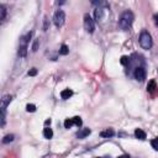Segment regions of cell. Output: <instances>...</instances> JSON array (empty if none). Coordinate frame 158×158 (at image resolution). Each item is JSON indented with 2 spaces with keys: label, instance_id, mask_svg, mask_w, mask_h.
Masks as SVG:
<instances>
[{
  "label": "cell",
  "instance_id": "cell-16",
  "mask_svg": "<svg viewBox=\"0 0 158 158\" xmlns=\"http://www.w3.org/2000/svg\"><path fill=\"white\" fill-rule=\"evenodd\" d=\"M6 17V9L4 5H0V20L4 21Z\"/></svg>",
  "mask_w": 158,
  "mask_h": 158
},
{
  "label": "cell",
  "instance_id": "cell-19",
  "mask_svg": "<svg viewBox=\"0 0 158 158\" xmlns=\"http://www.w3.org/2000/svg\"><path fill=\"white\" fill-rule=\"evenodd\" d=\"M73 122H74V125L76 126H82V124H83V121H82V119L79 117V116H76V117H73Z\"/></svg>",
  "mask_w": 158,
  "mask_h": 158
},
{
  "label": "cell",
  "instance_id": "cell-25",
  "mask_svg": "<svg viewBox=\"0 0 158 158\" xmlns=\"http://www.w3.org/2000/svg\"><path fill=\"white\" fill-rule=\"evenodd\" d=\"M47 27H48V26H47V17H45V26H43V30L46 31V30H47Z\"/></svg>",
  "mask_w": 158,
  "mask_h": 158
},
{
  "label": "cell",
  "instance_id": "cell-11",
  "mask_svg": "<svg viewBox=\"0 0 158 158\" xmlns=\"http://www.w3.org/2000/svg\"><path fill=\"white\" fill-rule=\"evenodd\" d=\"M90 128H83V130H80L78 133H77V137L78 138H85L87 136H89L90 135Z\"/></svg>",
  "mask_w": 158,
  "mask_h": 158
},
{
  "label": "cell",
  "instance_id": "cell-9",
  "mask_svg": "<svg viewBox=\"0 0 158 158\" xmlns=\"http://www.w3.org/2000/svg\"><path fill=\"white\" fill-rule=\"evenodd\" d=\"M135 136H136V138H138V140H141V141L146 140V132L143 131V130H141V128L135 130Z\"/></svg>",
  "mask_w": 158,
  "mask_h": 158
},
{
  "label": "cell",
  "instance_id": "cell-3",
  "mask_svg": "<svg viewBox=\"0 0 158 158\" xmlns=\"http://www.w3.org/2000/svg\"><path fill=\"white\" fill-rule=\"evenodd\" d=\"M84 29L87 32H89V34H93L95 30V22L89 14H85L84 15Z\"/></svg>",
  "mask_w": 158,
  "mask_h": 158
},
{
  "label": "cell",
  "instance_id": "cell-7",
  "mask_svg": "<svg viewBox=\"0 0 158 158\" xmlns=\"http://www.w3.org/2000/svg\"><path fill=\"white\" fill-rule=\"evenodd\" d=\"M94 15H95V20L99 22L100 20H103L104 17V9L103 8H96L95 11H94Z\"/></svg>",
  "mask_w": 158,
  "mask_h": 158
},
{
  "label": "cell",
  "instance_id": "cell-21",
  "mask_svg": "<svg viewBox=\"0 0 158 158\" xmlns=\"http://www.w3.org/2000/svg\"><path fill=\"white\" fill-rule=\"evenodd\" d=\"M26 110L29 111V113H35V111H36V106L34 104H29V105L26 106Z\"/></svg>",
  "mask_w": 158,
  "mask_h": 158
},
{
  "label": "cell",
  "instance_id": "cell-5",
  "mask_svg": "<svg viewBox=\"0 0 158 158\" xmlns=\"http://www.w3.org/2000/svg\"><path fill=\"white\" fill-rule=\"evenodd\" d=\"M133 77L138 82H143L146 79V71L143 67H137L133 72Z\"/></svg>",
  "mask_w": 158,
  "mask_h": 158
},
{
  "label": "cell",
  "instance_id": "cell-4",
  "mask_svg": "<svg viewBox=\"0 0 158 158\" xmlns=\"http://www.w3.org/2000/svg\"><path fill=\"white\" fill-rule=\"evenodd\" d=\"M64 20H66V14L63 10H57L53 15V22L56 27H61L64 24Z\"/></svg>",
  "mask_w": 158,
  "mask_h": 158
},
{
  "label": "cell",
  "instance_id": "cell-22",
  "mask_svg": "<svg viewBox=\"0 0 158 158\" xmlns=\"http://www.w3.org/2000/svg\"><path fill=\"white\" fill-rule=\"evenodd\" d=\"M38 43H40L38 40H35L34 41V43H32V52H36V51L38 49Z\"/></svg>",
  "mask_w": 158,
  "mask_h": 158
},
{
  "label": "cell",
  "instance_id": "cell-2",
  "mask_svg": "<svg viewBox=\"0 0 158 158\" xmlns=\"http://www.w3.org/2000/svg\"><path fill=\"white\" fill-rule=\"evenodd\" d=\"M140 46L143 49H151L153 46V41L151 35L147 31H142L140 35Z\"/></svg>",
  "mask_w": 158,
  "mask_h": 158
},
{
  "label": "cell",
  "instance_id": "cell-23",
  "mask_svg": "<svg viewBox=\"0 0 158 158\" xmlns=\"http://www.w3.org/2000/svg\"><path fill=\"white\" fill-rule=\"evenodd\" d=\"M151 145H152V147L155 148L156 151H158V137H157V138H155V140H152V141H151Z\"/></svg>",
  "mask_w": 158,
  "mask_h": 158
},
{
  "label": "cell",
  "instance_id": "cell-8",
  "mask_svg": "<svg viewBox=\"0 0 158 158\" xmlns=\"http://www.w3.org/2000/svg\"><path fill=\"white\" fill-rule=\"evenodd\" d=\"M19 56L20 57H26L27 56V45L21 42L20 43V47H19Z\"/></svg>",
  "mask_w": 158,
  "mask_h": 158
},
{
  "label": "cell",
  "instance_id": "cell-14",
  "mask_svg": "<svg viewBox=\"0 0 158 158\" xmlns=\"http://www.w3.org/2000/svg\"><path fill=\"white\" fill-rule=\"evenodd\" d=\"M157 89V84H156V80H151L147 85V91L148 93H155V90Z\"/></svg>",
  "mask_w": 158,
  "mask_h": 158
},
{
  "label": "cell",
  "instance_id": "cell-13",
  "mask_svg": "<svg viewBox=\"0 0 158 158\" xmlns=\"http://www.w3.org/2000/svg\"><path fill=\"white\" fill-rule=\"evenodd\" d=\"M43 136H45V138H47V140L52 138V137H53V131H52V128L45 127V128H43Z\"/></svg>",
  "mask_w": 158,
  "mask_h": 158
},
{
  "label": "cell",
  "instance_id": "cell-17",
  "mask_svg": "<svg viewBox=\"0 0 158 158\" xmlns=\"http://www.w3.org/2000/svg\"><path fill=\"white\" fill-rule=\"evenodd\" d=\"M14 141V135H6L5 137L3 138V143H9V142H12Z\"/></svg>",
  "mask_w": 158,
  "mask_h": 158
},
{
  "label": "cell",
  "instance_id": "cell-1",
  "mask_svg": "<svg viewBox=\"0 0 158 158\" xmlns=\"http://www.w3.org/2000/svg\"><path fill=\"white\" fill-rule=\"evenodd\" d=\"M133 20H135V15L132 11H130V10L124 11L119 19V27L122 31H127L130 27L132 26Z\"/></svg>",
  "mask_w": 158,
  "mask_h": 158
},
{
  "label": "cell",
  "instance_id": "cell-20",
  "mask_svg": "<svg viewBox=\"0 0 158 158\" xmlns=\"http://www.w3.org/2000/svg\"><path fill=\"white\" fill-rule=\"evenodd\" d=\"M120 62H121V64H124V66H127V64L130 63V58L127 57V56H122L121 59H120Z\"/></svg>",
  "mask_w": 158,
  "mask_h": 158
},
{
  "label": "cell",
  "instance_id": "cell-27",
  "mask_svg": "<svg viewBox=\"0 0 158 158\" xmlns=\"http://www.w3.org/2000/svg\"><path fill=\"white\" fill-rule=\"evenodd\" d=\"M117 158H130V156H128V155H122V156H120V157H117Z\"/></svg>",
  "mask_w": 158,
  "mask_h": 158
},
{
  "label": "cell",
  "instance_id": "cell-6",
  "mask_svg": "<svg viewBox=\"0 0 158 158\" xmlns=\"http://www.w3.org/2000/svg\"><path fill=\"white\" fill-rule=\"evenodd\" d=\"M11 100H12V96H11V95H5V96H3V99H1V111H3V113H5L8 105L11 103Z\"/></svg>",
  "mask_w": 158,
  "mask_h": 158
},
{
  "label": "cell",
  "instance_id": "cell-24",
  "mask_svg": "<svg viewBox=\"0 0 158 158\" xmlns=\"http://www.w3.org/2000/svg\"><path fill=\"white\" fill-rule=\"evenodd\" d=\"M36 74H37V69L36 68H32L31 71H29V76L30 77H35Z\"/></svg>",
  "mask_w": 158,
  "mask_h": 158
},
{
  "label": "cell",
  "instance_id": "cell-12",
  "mask_svg": "<svg viewBox=\"0 0 158 158\" xmlns=\"http://www.w3.org/2000/svg\"><path fill=\"white\" fill-rule=\"evenodd\" d=\"M73 95V91L71 90V89H64V90H62V93H61V98L63 100H67V99H69Z\"/></svg>",
  "mask_w": 158,
  "mask_h": 158
},
{
  "label": "cell",
  "instance_id": "cell-28",
  "mask_svg": "<svg viewBox=\"0 0 158 158\" xmlns=\"http://www.w3.org/2000/svg\"><path fill=\"white\" fill-rule=\"evenodd\" d=\"M45 124H46V125H49V124H51V120H46Z\"/></svg>",
  "mask_w": 158,
  "mask_h": 158
},
{
  "label": "cell",
  "instance_id": "cell-29",
  "mask_svg": "<svg viewBox=\"0 0 158 158\" xmlns=\"http://www.w3.org/2000/svg\"><path fill=\"white\" fill-rule=\"evenodd\" d=\"M96 158H100V157H96Z\"/></svg>",
  "mask_w": 158,
  "mask_h": 158
},
{
  "label": "cell",
  "instance_id": "cell-10",
  "mask_svg": "<svg viewBox=\"0 0 158 158\" xmlns=\"http://www.w3.org/2000/svg\"><path fill=\"white\" fill-rule=\"evenodd\" d=\"M114 135H115V131H114L113 128H106V130H104V131L100 132V136H101V137H106V138L113 137Z\"/></svg>",
  "mask_w": 158,
  "mask_h": 158
},
{
  "label": "cell",
  "instance_id": "cell-26",
  "mask_svg": "<svg viewBox=\"0 0 158 158\" xmlns=\"http://www.w3.org/2000/svg\"><path fill=\"white\" fill-rule=\"evenodd\" d=\"M155 24L158 26V14H156V15H155Z\"/></svg>",
  "mask_w": 158,
  "mask_h": 158
},
{
  "label": "cell",
  "instance_id": "cell-18",
  "mask_svg": "<svg viewBox=\"0 0 158 158\" xmlns=\"http://www.w3.org/2000/svg\"><path fill=\"white\" fill-rule=\"evenodd\" d=\"M73 125H74L73 119H67L66 121H64V127H66V128H71Z\"/></svg>",
  "mask_w": 158,
  "mask_h": 158
},
{
  "label": "cell",
  "instance_id": "cell-15",
  "mask_svg": "<svg viewBox=\"0 0 158 158\" xmlns=\"http://www.w3.org/2000/svg\"><path fill=\"white\" fill-rule=\"evenodd\" d=\"M69 53V48H68V46L67 45H62L61 46V48H59V54H62V56H67Z\"/></svg>",
  "mask_w": 158,
  "mask_h": 158
}]
</instances>
